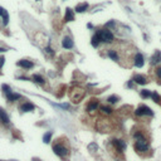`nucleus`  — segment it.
I'll return each instance as SVG.
<instances>
[{
  "label": "nucleus",
  "instance_id": "423d86ee",
  "mask_svg": "<svg viewBox=\"0 0 161 161\" xmlns=\"http://www.w3.org/2000/svg\"><path fill=\"white\" fill-rule=\"evenodd\" d=\"M98 108H100V102H98L97 100H93V101H91V102L87 105L86 111L90 112V113H92V112H94V111H97Z\"/></svg>",
  "mask_w": 161,
  "mask_h": 161
},
{
  "label": "nucleus",
  "instance_id": "ddd939ff",
  "mask_svg": "<svg viewBox=\"0 0 161 161\" xmlns=\"http://www.w3.org/2000/svg\"><path fill=\"white\" fill-rule=\"evenodd\" d=\"M65 21H72L74 20V13L71 8H67L65 9V18H64Z\"/></svg>",
  "mask_w": 161,
  "mask_h": 161
},
{
  "label": "nucleus",
  "instance_id": "dca6fc26",
  "mask_svg": "<svg viewBox=\"0 0 161 161\" xmlns=\"http://www.w3.org/2000/svg\"><path fill=\"white\" fill-rule=\"evenodd\" d=\"M0 17L3 18V24L6 25L8 24V20H9V17H8V13L4 8H0Z\"/></svg>",
  "mask_w": 161,
  "mask_h": 161
},
{
  "label": "nucleus",
  "instance_id": "4468645a",
  "mask_svg": "<svg viewBox=\"0 0 161 161\" xmlns=\"http://www.w3.org/2000/svg\"><path fill=\"white\" fill-rule=\"evenodd\" d=\"M157 63H161V52L160 50H156L155 54L151 58V64H157Z\"/></svg>",
  "mask_w": 161,
  "mask_h": 161
},
{
  "label": "nucleus",
  "instance_id": "f3484780",
  "mask_svg": "<svg viewBox=\"0 0 161 161\" xmlns=\"http://www.w3.org/2000/svg\"><path fill=\"white\" fill-rule=\"evenodd\" d=\"M100 110L103 115H112V112H113V110L110 106H101Z\"/></svg>",
  "mask_w": 161,
  "mask_h": 161
},
{
  "label": "nucleus",
  "instance_id": "6e6552de",
  "mask_svg": "<svg viewBox=\"0 0 161 161\" xmlns=\"http://www.w3.org/2000/svg\"><path fill=\"white\" fill-rule=\"evenodd\" d=\"M134 64L136 65L137 68L144 67V64H145V59H144V55L141 54V53H136V55H135V58H134Z\"/></svg>",
  "mask_w": 161,
  "mask_h": 161
},
{
  "label": "nucleus",
  "instance_id": "aec40b11",
  "mask_svg": "<svg viewBox=\"0 0 161 161\" xmlns=\"http://www.w3.org/2000/svg\"><path fill=\"white\" fill-rule=\"evenodd\" d=\"M52 136H53V132H52V131L45 132V134H44V136H43L44 144H49V142H50V140H52Z\"/></svg>",
  "mask_w": 161,
  "mask_h": 161
},
{
  "label": "nucleus",
  "instance_id": "6ab92c4d",
  "mask_svg": "<svg viewBox=\"0 0 161 161\" xmlns=\"http://www.w3.org/2000/svg\"><path fill=\"white\" fill-rule=\"evenodd\" d=\"M87 9H88V4H87V3H82V4L77 5L75 11H77V13H83V11H86Z\"/></svg>",
  "mask_w": 161,
  "mask_h": 161
},
{
  "label": "nucleus",
  "instance_id": "20e7f679",
  "mask_svg": "<svg viewBox=\"0 0 161 161\" xmlns=\"http://www.w3.org/2000/svg\"><path fill=\"white\" fill-rule=\"evenodd\" d=\"M97 34H98L101 42H103V43H112L113 42V34L108 29L100 30Z\"/></svg>",
  "mask_w": 161,
  "mask_h": 161
},
{
  "label": "nucleus",
  "instance_id": "2f4dec72",
  "mask_svg": "<svg viewBox=\"0 0 161 161\" xmlns=\"http://www.w3.org/2000/svg\"><path fill=\"white\" fill-rule=\"evenodd\" d=\"M0 52H5V50H4V49H3V48H0Z\"/></svg>",
  "mask_w": 161,
  "mask_h": 161
},
{
  "label": "nucleus",
  "instance_id": "7ed1b4c3",
  "mask_svg": "<svg viewBox=\"0 0 161 161\" xmlns=\"http://www.w3.org/2000/svg\"><path fill=\"white\" fill-rule=\"evenodd\" d=\"M135 115L138 116V117H142V116H150V117H152L154 112H152V110H151L150 107H147L145 105H141L140 107H137V108L135 110Z\"/></svg>",
  "mask_w": 161,
  "mask_h": 161
},
{
  "label": "nucleus",
  "instance_id": "f8f14e48",
  "mask_svg": "<svg viewBox=\"0 0 161 161\" xmlns=\"http://www.w3.org/2000/svg\"><path fill=\"white\" fill-rule=\"evenodd\" d=\"M17 64L19 65V67H21V68H25V69H30L31 67H33V62H30V61H25V59H21V61H19Z\"/></svg>",
  "mask_w": 161,
  "mask_h": 161
},
{
  "label": "nucleus",
  "instance_id": "cd10ccee",
  "mask_svg": "<svg viewBox=\"0 0 161 161\" xmlns=\"http://www.w3.org/2000/svg\"><path fill=\"white\" fill-rule=\"evenodd\" d=\"M45 50H47V53H49L50 55H53V54H54V52H53V49L50 48V47H47V49H45Z\"/></svg>",
  "mask_w": 161,
  "mask_h": 161
},
{
  "label": "nucleus",
  "instance_id": "f257e3e1",
  "mask_svg": "<svg viewBox=\"0 0 161 161\" xmlns=\"http://www.w3.org/2000/svg\"><path fill=\"white\" fill-rule=\"evenodd\" d=\"M134 140H135L134 149L137 154L145 155V154L150 150V144H149V141H147V138H146V136H145L144 132L136 131L134 134Z\"/></svg>",
  "mask_w": 161,
  "mask_h": 161
},
{
  "label": "nucleus",
  "instance_id": "5701e85b",
  "mask_svg": "<svg viewBox=\"0 0 161 161\" xmlns=\"http://www.w3.org/2000/svg\"><path fill=\"white\" fill-rule=\"evenodd\" d=\"M107 102H108L110 105H115V103L118 102V97L117 96H110L108 98H107Z\"/></svg>",
  "mask_w": 161,
  "mask_h": 161
},
{
  "label": "nucleus",
  "instance_id": "0eeeda50",
  "mask_svg": "<svg viewBox=\"0 0 161 161\" xmlns=\"http://www.w3.org/2000/svg\"><path fill=\"white\" fill-rule=\"evenodd\" d=\"M0 122H1L4 126H6V127L10 125V118H9L8 113H6L3 108H0Z\"/></svg>",
  "mask_w": 161,
  "mask_h": 161
},
{
  "label": "nucleus",
  "instance_id": "412c9836",
  "mask_svg": "<svg viewBox=\"0 0 161 161\" xmlns=\"http://www.w3.org/2000/svg\"><path fill=\"white\" fill-rule=\"evenodd\" d=\"M91 43H92L93 47H98V44L101 43V39H100L98 34H94V35L92 37V40H91Z\"/></svg>",
  "mask_w": 161,
  "mask_h": 161
},
{
  "label": "nucleus",
  "instance_id": "4be33fe9",
  "mask_svg": "<svg viewBox=\"0 0 161 161\" xmlns=\"http://www.w3.org/2000/svg\"><path fill=\"white\" fill-rule=\"evenodd\" d=\"M140 94H141V97H142V98H150L151 97V91H149V90H142L140 92Z\"/></svg>",
  "mask_w": 161,
  "mask_h": 161
},
{
  "label": "nucleus",
  "instance_id": "9b49d317",
  "mask_svg": "<svg viewBox=\"0 0 161 161\" xmlns=\"http://www.w3.org/2000/svg\"><path fill=\"white\" fill-rule=\"evenodd\" d=\"M6 96V98H8L9 102H15V101H18V100H20L21 98V96L20 94H18V93H14L13 91H10L9 93H6L5 94Z\"/></svg>",
  "mask_w": 161,
  "mask_h": 161
},
{
  "label": "nucleus",
  "instance_id": "a878e982",
  "mask_svg": "<svg viewBox=\"0 0 161 161\" xmlns=\"http://www.w3.org/2000/svg\"><path fill=\"white\" fill-rule=\"evenodd\" d=\"M57 107H59V108H63V110H69V105L67 103H63V105H55Z\"/></svg>",
  "mask_w": 161,
  "mask_h": 161
},
{
  "label": "nucleus",
  "instance_id": "9d476101",
  "mask_svg": "<svg viewBox=\"0 0 161 161\" xmlns=\"http://www.w3.org/2000/svg\"><path fill=\"white\" fill-rule=\"evenodd\" d=\"M132 81H134L136 84H141V86H144V84L147 83V78L145 77V75H141V74H136Z\"/></svg>",
  "mask_w": 161,
  "mask_h": 161
},
{
  "label": "nucleus",
  "instance_id": "2eb2a0df",
  "mask_svg": "<svg viewBox=\"0 0 161 161\" xmlns=\"http://www.w3.org/2000/svg\"><path fill=\"white\" fill-rule=\"evenodd\" d=\"M62 45H63V48H65V49H71L72 47H73V42H72L71 38L67 37V38H64V39H63Z\"/></svg>",
  "mask_w": 161,
  "mask_h": 161
},
{
  "label": "nucleus",
  "instance_id": "7c9ffc66",
  "mask_svg": "<svg viewBox=\"0 0 161 161\" xmlns=\"http://www.w3.org/2000/svg\"><path fill=\"white\" fill-rule=\"evenodd\" d=\"M87 27L90 28V29H92V28H93V25H92V24H87Z\"/></svg>",
  "mask_w": 161,
  "mask_h": 161
},
{
  "label": "nucleus",
  "instance_id": "bb28decb",
  "mask_svg": "<svg viewBox=\"0 0 161 161\" xmlns=\"http://www.w3.org/2000/svg\"><path fill=\"white\" fill-rule=\"evenodd\" d=\"M155 74H156V77H157V78H160V79H161V67L156 68V71H155Z\"/></svg>",
  "mask_w": 161,
  "mask_h": 161
},
{
  "label": "nucleus",
  "instance_id": "39448f33",
  "mask_svg": "<svg viewBox=\"0 0 161 161\" xmlns=\"http://www.w3.org/2000/svg\"><path fill=\"white\" fill-rule=\"evenodd\" d=\"M111 144H112V146L115 147V150L117 151L118 154H122L126 150V147H127L126 142L124 140H121V138H113V140L111 141Z\"/></svg>",
  "mask_w": 161,
  "mask_h": 161
},
{
  "label": "nucleus",
  "instance_id": "c756f323",
  "mask_svg": "<svg viewBox=\"0 0 161 161\" xmlns=\"http://www.w3.org/2000/svg\"><path fill=\"white\" fill-rule=\"evenodd\" d=\"M106 27H115V21H108V23H107L106 24Z\"/></svg>",
  "mask_w": 161,
  "mask_h": 161
},
{
  "label": "nucleus",
  "instance_id": "c85d7f7f",
  "mask_svg": "<svg viewBox=\"0 0 161 161\" xmlns=\"http://www.w3.org/2000/svg\"><path fill=\"white\" fill-rule=\"evenodd\" d=\"M4 61H5L4 57H0V68H1L3 65H4Z\"/></svg>",
  "mask_w": 161,
  "mask_h": 161
},
{
  "label": "nucleus",
  "instance_id": "f03ea898",
  "mask_svg": "<svg viewBox=\"0 0 161 161\" xmlns=\"http://www.w3.org/2000/svg\"><path fill=\"white\" fill-rule=\"evenodd\" d=\"M53 152H54L57 156L62 157V159H65V157H68V155H69V152H71V151H69V149L65 146L64 144L55 142L54 145H53Z\"/></svg>",
  "mask_w": 161,
  "mask_h": 161
},
{
  "label": "nucleus",
  "instance_id": "1a4fd4ad",
  "mask_svg": "<svg viewBox=\"0 0 161 161\" xmlns=\"http://www.w3.org/2000/svg\"><path fill=\"white\" fill-rule=\"evenodd\" d=\"M19 110H20L21 112H30V111H34V110H35V106L30 102H24L20 105Z\"/></svg>",
  "mask_w": 161,
  "mask_h": 161
},
{
  "label": "nucleus",
  "instance_id": "a211bd4d",
  "mask_svg": "<svg viewBox=\"0 0 161 161\" xmlns=\"http://www.w3.org/2000/svg\"><path fill=\"white\" fill-rule=\"evenodd\" d=\"M31 79L35 82V83H38V84H44V83H45L44 78L42 77V75H39V74H34L33 77H31Z\"/></svg>",
  "mask_w": 161,
  "mask_h": 161
},
{
  "label": "nucleus",
  "instance_id": "473e14b6",
  "mask_svg": "<svg viewBox=\"0 0 161 161\" xmlns=\"http://www.w3.org/2000/svg\"><path fill=\"white\" fill-rule=\"evenodd\" d=\"M116 161H118V160H116Z\"/></svg>",
  "mask_w": 161,
  "mask_h": 161
},
{
  "label": "nucleus",
  "instance_id": "b1692460",
  "mask_svg": "<svg viewBox=\"0 0 161 161\" xmlns=\"http://www.w3.org/2000/svg\"><path fill=\"white\" fill-rule=\"evenodd\" d=\"M108 57L113 61H118V54L115 52V50H108Z\"/></svg>",
  "mask_w": 161,
  "mask_h": 161
},
{
  "label": "nucleus",
  "instance_id": "393cba45",
  "mask_svg": "<svg viewBox=\"0 0 161 161\" xmlns=\"http://www.w3.org/2000/svg\"><path fill=\"white\" fill-rule=\"evenodd\" d=\"M151 98H152L154 101H155L156 103H161V97H160V94H159V93L154 92L152 94H151Z\"/></svg>",
  "mask_w": 161,
  "mask_h": 161
}]
</instances>
